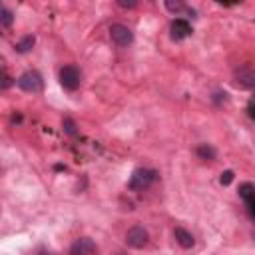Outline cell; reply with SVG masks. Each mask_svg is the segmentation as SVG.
Wrapping results in <instances>:
<instances>
[{
  "mask_svg": "<svg viewBox=\"0 0 255 255\" xmlns=\"http://www.w3.org/2000/svg\"><path fill=\"white\" fill-rule=\"evenodd\" d=\"M155 177H157V171H155V169L137 167V169L131 171L129 181H128V187H129L131 191H143V189H147V187L153 183Z\"/></svg>",
  "mask_w": 255,
  "mask_h": 255,
  "instance_id": "6da1fadb",
  "label": "cell"
},
{
  "mask_svg": "<svg viewBox=\"0 0 255 255\" xmlns=\"http://www.w3.org/2000/svg\"><path fill=\"white\" fill-rule=\"evenodd\" d=\"M16 86H18L22 92L38 94V92H42V88H44V80H42V76H40L36 70H26L24 74L18 76Z\"/></svg>",
  "mask_w": 255,
  "mask_h": 255,
  "instance_id": "7a4b0ae2",
  "label": "cell"
},
{
  "mask_svg": "<svg viewBox=\"0 0 255 255\" xmlns=\"http://www.w3.org/2000/svg\"><path fill=\"white\" fill-rule=\"evenodd\" d=\"M60 84H62L66 90H70V92L78 90L80 84H82V72H80V68H78L76 64H66V66H62V70H60Z\"/></svg>",
  "mask_w": 255,
  "mask_h": 255,
  "instance_id": "3957f363",
  "label": "cell"
},
{
  "mask_svg": "<svg viewBox=\"0 0 255 255\" xmlns=\"http://www.w3.org/2000/svg\"><path fill=\"white\" fill-rule=\"evenodd\" d=\"M147 241H149V233L143 225H133L126 233V243L131 249H143L147 245Z\"/></svg>",
  "mask_w": 255,
  "mask_h": 255,
  "instance_id": "277c9868",
  "label": "cell"
},
{
  "mask_svg": "<svg viewBox=\"0 0 255 255\" xmlns=\"http://www.w3.org/2000/svg\"><path fill=\"white\" fill-rule=\"evenodd\" d=\"M110 38H112V42L118 44V46H128V44L133 42V32H131V28H128L126 24L116 22V24L110 26Z\"/></svg>",
  "mask_w": 255,
  "mask_h": 255,
  "instance_id": "5b68a950",
  "label": "cell"
},
{
  "mask_svg": "<svg viewBox=\"0 0 255 255\" xmlns=\"http://www.w3.org/2000/svg\"><path fill=\"white\" fill-rule=\"evenodd\" d=\"M237 191H239V197L243 199V203L247 207L249 217H253L255 215V185L251 181H243V183H239Z\"/></svg>",
  "mask_w": 255,
  "mask_h": 255,
  "instance_id": "8992f818",
  "label": "cell"
},
{
  "mask_svg": "<svg viewBox=\"0 0 255 255\" xmlns=\"http://www.w3.org/2000/svg\"><path fill=\"white\" fill-rule=\"evenodd\" d=\"M70 255H98V245L90 237H80L72 243Z\"/></svg>",
  "mask_w": 255,
  "mask_h": 255,
  "instance_id": "52a82bcc",
  "label": "cell"
},
{
  "mask_svg": "<svg viewBox=\"0 0 255 255\" xmlns=\"http://www.w3.org/2000/svg\"><path fill=\"white\" fill-rule=\"evenodd\" d=\"M235 82H237V86H241L245 90L255 88V72H253V68L249 64L237 68L235 70Z\"/></svg>",
  "mask_w": 255,
  "mask_h": 255,
  "instance_id": "ba28073f",
  "label": "cell"
},
{
  "mask_svg": "<svg viewBox=\"0 0 255 255\" xmlns=\"http://www.w3.org/2000/svg\"><path fill=\"white\" fill-rule=\"evenodd\" d=\"M169 32H171V40L179 42V40H183V38H187V36L191 34V26H189L187 20L175 18V20L171 22V26H169Z\"/></svg>",
  "mask_w": 255,
  "mask_h": 255,
  "instance_id": "9c48e42d",
  "label": "cell"
},
{
  "mask_svg": "<svg viewBox=\"0 0 255 255\" xmlns=\"http://www.w3.org/2000/svg\"><path fill=\"white\" fill-rule=\"evenodd\" d=\"M173 237H175L177 245L183 247V249H191V247L195 245L193 235H191L187 229H183V227H175V229H173Z\"/></svg>",
  "mask_w": 255,
  "mask_h": 255,
  "instance_id": "30bf717a",
  "label": "cell"
},
{
  "mask_svg": "<svg viewBox=\"0 0 255 255\" xmlns=\"http://www.w3.org/2000/svg\"><path fill=\"white\" fill-rule=\"evenodd\" d=\"M34 44H36V38H34V36H24V38H20V40L14 44V50H16L18 54H28V52L34 48Z\"/></svg>",
  "mask_w": 255,
  "mask_h": 255,
  "instance_id": "8fae6325",
  "label": "cell"
},
{
  "mask_svg": "<svg viewBox=\"0 0 255 255\" xmlns=\"http://www.w3.org/2000/svg\"><path fill=\"white\" fill-rule=\"evenodd\" d=\"M195 153H197L201 159H209V161L215 159V155H217V151H215L209 143H199V145L195 147Z\"/></svg>",
  "mask_w": 255,
  "mask_h": 255,
  "instance_id": "7c38bea8",
  "label": "cell"
},
{
  "mask_svg": "<svg viewBox=\"0 0 255 255\" xmlns=\"http://www.w3.org/2000/svg\"><path fill=\"white\" fill-rule=\"evenodd\" d=\"M12 24H14V14H12V10H8V8L0 6V26L10 28Z\"/></svg>",
  "mask_w": 255,
  "mask_h": 255,
  "instance_id": "4fadbf2b",
  "label": "cell"
},
{
  "mask_svg": "<svg viewBox=\"0 0 255 255\" xmlns=\"http://www.w3.org/2000/svg\"><path fill=\"white\" fill-rule=\"evenodd\" d=\"M165 8L169 10V12H173V14H181L183 10H187V6L181 2V0H165Z\"/></svg>",
  "mask_w": 255,
  "mask_h": 255,
  "instance_id": "5bb4252c",
  "label": "cell"
},
{
  "mask_svg": "<svg viewBox=\"0 0 255 255\" xmlns=\"http://www.w3.org/2000/svg\"><path fill=\"white\" fill-rule=\"evenodd\" d=\"M62 128H64V131H66L68 135H76V133H78V129H76V122H74L72 118H64Z\"/></svg>",
  "mask_w": 255,
  "mask_h": 255,
  "instance_id": "9a60e30c",
  "label": "cell"
},
{
  "mask_svg": "<svg viewBox=\"0 0 255 255\" xmlns=\"http://www.w3.org/2000/svg\"><path fill=\"white\" fill-rule=\"evenodd\" d=\"M14 86V78H10L6 72H0V90H8Z\"/></svg>",
  "mask_w": 255,
  "mask_h": 255,
  "instance_id": "2e32d148",
  "label": "cell"
},
{
  "mask_svg": "<svg viewBox=\"0 0 255 255\" xmlns=\"http://www.w3.org/2000/svg\"><path fill=\"white\" fill-rule=\"evenodd\" d=\"M233 177H235V173H233V169H225V171H221V177H219V183H221V185H229V183L233 181Z\"/></svg>",
  "mask_w": 255,
  "mask_h": 255,
  "instance_id": "e0dca14e",
  "label": "cell"
},
{
  "mask_svg": "<svg viewBox=\"0 0 255 255\" xmlns=\"http://www.w3.org/2000/svg\"><path fill=\"white\" fill-rule=\"evenodd\" d=\"M118 6H120V8H135V2H124V0H118Z\"/></svg>",
  "mask_w": 255,
  "mask_h": 255,
  "instance_id": "ac0fdd59",
  "label": "cell"
},
{
  "mask_svg": "<svg viewBox=\"0 0 255 255\" xmlns=\"http://www.w3.org/2000/svg\"><path fill=\"white\" fill-rule=\"evenodd\" d=\"M247 116H249L251 120L255 118V112H253V100H249V102H247Z\"/></svg>",
  "mask_w": 255,
  "mask_h": 255,
  "instance_id": "d6986e66",
  "label": "cell"
},
{
  "mask_svg": "<svg viewBox=\"0 0 255 255\" xmlns=\"http://www.w3.org/2000/svg\"><path fill=\"white\" fill-rule=\"evenodd\" d=\"M0 72H6V60L0 56Z\"/></svg>",
  "mask_w": 255,
  "mask_h": 255,
  "instance_id": "ffe728a7",
  "label": "cell"
},
{
  "mask_svg": "<svg viewBox=\"0 0 255 255\" xmlns=\"http://www.w3.org/2000/svg\"><path fill=\"white\" fill-rule=\"evenodd\" d=\"M38 255H48V253H46L44 249H40V253H38Z\"/></svg>",
  "mask_w": 255,
  "mask_h": 255,
  "instance_id": "44dd1931",
  "label": "cell"
}]
</instances>
